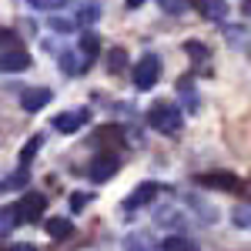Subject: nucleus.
Returning a JSON list of instances; mask_svg holds the SVG:
<instances>
[{
	"instance_id": "f257e3e1",
	"label": "nucleus",
	"mask_w": 251,
	"mask_h": 251,
	"mask_svg": "<svg viewBox=\"0 0 251 251\" xmlns=\"http://www.w3.org/2000/svg\"><path fill=\"white\" fill-rule=\"evenodd\" d=\"M148 124L154 127L157 134H181L184 114H181V107H174V104H168V100H157L154 107L148 111Z\"/></svg>"
},
{
	"instance_id": "f03ea898",
	"label": "nucleus",
	"mask_w": 251,
	"mask_h": 251,
	"mask_svg": "<svg viewBox=\"0 0 251 251\" xmlns=\"http://www.w3.org/2000/svg\"><path fill=\"white\" fill-rule=\"evenodd\" d=\"M157 80H161V60L154 54H144L134 64V87L137 91H151Z\"/></svg>"
},
{
	"instance_id": "7ed1b4c3",
	"label": "nucleus",
	"mask_w": 251,
	"mask_h": 251,
	"mask_svg": "<svg viewBox=\"0 0 251 251\" xmlns=\"http://www.w3.org/2000/svg\"><path fill=\"white\" fill-rule=\"evenodd\" d=\"M14 208H17L20 225H34V221H40V214H44V208H47V198H44L40 191H27Z\"/></svg>"
},
{
	"instance_id": "20e7f679",
	"label": "nucleus",
	"mask_w": 251,
	"mask_h": 251,
	"mask_svg": "<svg viewBox=\"0 0 251 251\" xmlns=\"http://www.w3.org/2000/svg\"><path fill=\"white\" fill-rule=\"evenodd\" d=\"M121 171V161L114 154H97L91 164H87V177L94 181V184H104V181H111L114 174Z\"/></svg>"
},
{
	"instance_id": "39448f33",
	"label": "nucleus",
	"mask_w": 251,
	"mask_h": 251,
	"mask_svg": "<svg viewBox=\"0 0 251 251\" xmlns=\"http://www.w3.org/2000/svg\"><path fill=\"white\" fill-rule=\"evenodd\" d=\"M84 124H91V111L87 107H77V111H67V114L54 117V131H60V134H74Z\"/></svg>"
},
{
	"instance_id": "423d86ee",
	"label": "nucleus",
	"mask_w": 251,
	"mask_h": 251,
	"mask_svg": "<svg viewBox=\"0 0 251 251\" xmlns=\"http://www.w3.org/2000/svg\"><path fill=\"white\" fill-rule=\"evenodd\" d=\"M161 191H164V188H161L157 181H144V184H137L134 191L124 198V208H127V211H134V208H141V204H151Z\"/></svg>"
},
{
	"instance_id": "0eeeda50",
	"label": "nucleus",
	"mask_w": 251,
	"mask_h": 251,
	"mask_svg": "<svg viewBox=\"0 0 251 251\" xmlns=\"http://www.w3.org/2000/svg\"><path fill=\"white\" fill-rule=\"evenodd\" d=\"M34 60H30V54L24 50V47H10V50H3L0 54V71L3 74H20V71H27Z\"/></svg>"
},
{
	"instance_id": "6e6552de",
	"label": "nucleus",
	"mask_w": 251,
	"mask_h": 251,
	"mask_svg": "<svg viewBox=\"0 0 251 251\" xmlns=\"http://www.w3.org/2000/svg\"><path fill=\"white\" fill-rule=\"evenodd\" d=\"M50 100H54V94H50L47 87H27V91L20 94V107L34 114V111H40V107H47Z\"/></svg>"
},
{
	"instance_id": "1a4fd4ad",
	"label": "nucleus",
	"mask_w": 251,
	"mask_h": 251,
	"mask_svg": "<svg viewBox=\"0 0 251 251\" xmlns=\"http://www.w3.org/2000/svg\"><path fill=\"white\" fill-rule=\"evenodd\" d=\"M194 181L204 184V188H218V191H238L241 188V181L234 174H198Z\"/></svg>"
},
{
	"instance_id": "9d476101",
	"label": "nucleus",
	"mask_w": 251,
	"mask_h": 251,
	"mask_svg": "<svg viewBox=\"0 0 251 251\" xmlns=\"http://www.w3.org/2000/svg\"><path fill=\"white\" fill-rule=\"evenodd\" d=\"M154 238L148 231H131L127 238H124V251H154Z\"/></svg>"
},
{
	"instance_id": "9b49d317",
	"label": "nucleus",
	"mask_w": 251,
	"mask_h": 251,
	"mask_svg": "<svg viewBox=\"0 0 251 251\" xmlns=\"http://www.w3.org/2000/svg\"><path fill=\"white\" fill-rule=\"evenodd\" d=\"M44 228H47L50 238H67V234L74 231V221H67V218H47Z\"/></svg>"
},
{
	"instance_id": "f8f14e48",
	"label": "nucleus",
	"mask_w": 251,
	"mask_h": 251,
	"mask_svg": "<svg viewBox=\"0 0 251 251\" xmlns=\"http://www.w3.org/2000/svg\"><path fill=\"white\" fill-rule=\"evenodd\" d=\"M97 50H100V40H97V34H91V30H84V34H80V54H84V64H87V67H91V60L97 57Z\"/></svg>"
},
{
	"instance_id": "ddd939ff",
	"label": "nucleus",
	"mask_w": 251,
	"mask_h": 251,
	"mask_svg": "<svg viewBox=\"0 0 251 251\" xmlns=\"http://www.w3.org/2000/svg\"><path fill=\"white\" fill-rule=\"evenodd\" d=\"M231 221H234V228H241V231H251V201H248V204H234Z\"/></svg>"
},
{
	"instance_id": "4468645a",
	"label": "nucleus",
	"mask_w": 251,
	"mask_h": 251,
	"mask_svg": "<svg viewBox=\"0 0 251 251\" xmlns=\"http://www.w3.org/2000/svg\"><path fill=\"white\" fill-rule=\"evenodd\" d=\"M157 248H161V251H198V245H194L191 238H181V234H174V238H168V241H161Z\"/></svg>"
},
{
	"instance_id": "2eb2a0df",
	"label": "nucleus",
	"mask_w": 251,
	"mask_h": 251,
	"mask_svg": "<svg viewBox=\"0 0 251 251\" xmlns=\"http://www.w3.org/2000/svg\"><path fill=\"white\" fill-rule=\"evenodd\" d=\"M40 141H44V137H40V134H34L30 141H27V144H24V148H20V168H24V171H27L30 157H34V154L40 151Z\"/></svg>"
},
{
	"instance_id": "dca6fc26",
	"label": "nucleus",
	"mask_w": 251,
	"mask_h": 251,
	"mask_svg": "<svg viewBox=\"0 0 251 251\" xmlns=\"http://www.w3.org/2000/svg\"><path fill=\"white\" fill-rule=\"evenodd\" d=\"M14 225H20V221H17V208L10 204V208L0 211V231H7V228H14Z\"/></svg>"
},
{
	"instance_id": "f3484780",
	"label": "nucleus",
	"mask_w": 251,
	"mask_h": 251,
	"mask_svg": "<svg viewBox=\"0 0 251 251\" xmlns=\"http://www.w3.org/2000/svg\"><path fill=\"white\" fill-rule=\"evenodd\" d=\"M124 60H127V54H124L121 47L111 50V64H107V67H111V74H121V71H124Z\"/></svg>"
},
{
	"instance_id": "a211bd4d",
	"label": "nucleus",
	"mask_w": 251,
	"mask_h": 251,
	"mask_svg": "<svg viewBox=\"0 0 251 251\" xmlns=\"http://www.w3.org/2000/svg\"><path fill=\"white\" fill-rule=\"evenodd\" d=\"M97 17H100L97 3H91V7H84V10H77V24H94Z\"/></svg>"
},
{
	"instance_id": "6ab92c4d",
	"label": "nucleus",
	"mask_w": 251,
	"mask_h": 251,
	"mask_svg": "<svg viewBox=\"0 0 251 251\" xmlns=\"http://www.w3.org/2000/svg\"><path fill=\"white\" fill-rule=\"evenodd\" d=\"M161 7H164L168 14H184V10L194 7V3H184V0H161Z\"/></svg>"
},
{
	"instance_id": "aec40b11",
	"label": "nucleus",
	"mask_w": 251,
	"mask_h": 251,
	"mask_svg": "<svg viewBox=\"0 0 251 251\" xmlns=\"http://www.w3.org/2000/svg\"><path fill=\"white\" fill-rule=\"evenodd\" d=\"M198 7H201V14H204V17H225V3H198Z\"/></svg>"
},
{
	"instance_id": "412c9836",
	"label": "nucleus",
	"mask_w": 251,
	"mask_h": 251,
	"mask_svg": "<svg viewBox=\"0 0 251 251\" xmlns=\"http://www.w3.org/2000/svg\"><path fill=\"white\" fill-rule=\"evenodd\" d=\"M27 184V171L20 168L17 174H10V177H3V188H24Z\"/></svg>"
},
{
	"instance_id": "4be33fe9",
	"label": "nucleus",
	"mask_w": 251,
	"mask_h": 251,
	"mask_svg": "<svg viewBox=\"0 0 251 251\" xmlns=\"http://www.w3.org/2000/svg\"><path fill=\"white\" fill-rule=\"evenodd\" d=\"M34 10H57V7H67L64 0H30Z\"/></svg>"
},
{
	"instance_id": "5701e85b",
	"label": "nucleus",
	"mask_w": 251,
	"mask_h": 251,
	"mask_svg": "<svg viewBox=\"0 0 251 251\" xmlns=\"http://www.w3.org/2000/svg\"><path fill=\"white\" fill-rule=\"evenodd\" d=\"M87 201H91V194L74 191V198H71V211H84V208H87Z\"/></svg>"
},
{
	"instance_id": "b1692460",
	"label": "nucleus",
	"mask_w": 251,
	"mask_h": 251,
	"mask_svg": "<svg viewBox=\"0 0 251 251\" xmlns=\"http://www.w3.org/2000/svg\"><path fill=\"white\" fill-rule=\"evenodd\" d=\"M184 50H188L191 57H208V47H204V44H194V40L184 44Z\"/></svg>"
},
{
	"instance_id": "393cba45",
	"label": "nucleus",
	"mask_w": 251,
	"mask_h": 251,
	"mask_svg": "<svg viewBox=\"0 0 251 251\" xmlns=\"http://www.w3.org/2000/svg\"><path fill=\"white\" fill-rule=\"evenodd\" d=\"M7 251H37V248H34V245H24V241H20V245H10Z\"/></svg>"
},
{
	"instance_id": "a878e982",
	"label": "nucleus",
	"mask_w": 251,
	"mask_h": 251,
	"mask_svg": "<svg viewBox=\"0 0 251 251\" xmlns=\"http://www.w3.org/2000/svg\"><path fill=\"white\" fill-rule=\"evenodd\" d=\"M245 14H251V0H248V3H245Z\"/></svg>"
}]
</instances>
